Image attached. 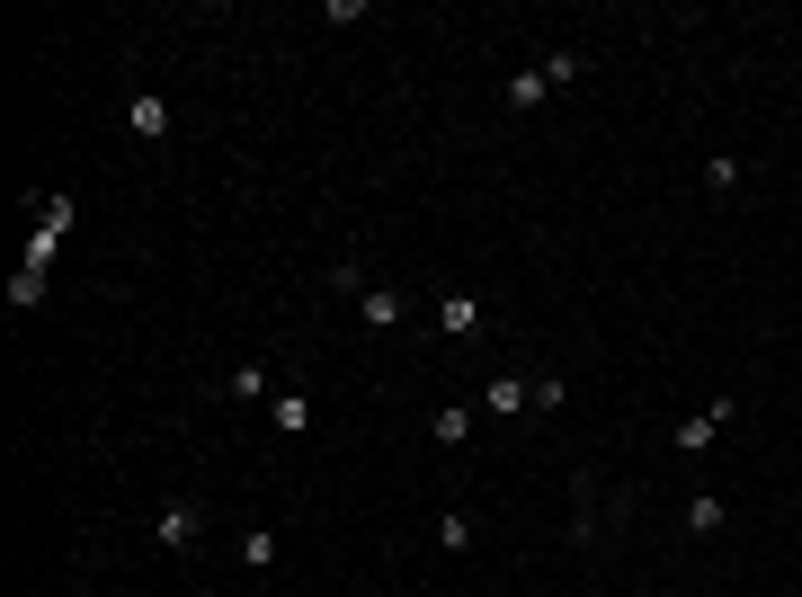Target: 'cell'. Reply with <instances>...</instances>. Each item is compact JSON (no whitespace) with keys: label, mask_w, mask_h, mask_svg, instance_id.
<instances>
[{"label":"cell","mask_w":802,"mask_h":597,"mask_svg":"<svg viewBox=\"0 0 802 597\" xmlns=\"http://www.w3.org/2000/svg\"><path fill=\"white\" fill-rule=\"evenodd\" d=\"M722 517H731L722 490H696V499H687V535H722Z\"/></svg>","instance_id":"obj_8"},{"label":"cell","mask_w":802,"mask_h":597,"mask_svg":"<svg viewBox=\"0 0 802 597\" xmlns=\"http://www.w3.org/2000/svg\"><path fill=\"white\" fill-rule=\"evenodd\" d=\"M357 313H366V331H402V322H410V304H402L393 285H366V294H357Z\"/></svg>","instance_id":"obj_3"},{"label":"cell","mask_w":802,"mask_h":597,"mask_svg":"<svg viewBox=\"0 0 802 597\" xmlns=\"http://www.w3.org/2000/svg\"><path fill=\"white\" fill-rule=\"evenodd\" d=\"M232 402H277V375L267 366H232Z\"/></svg>","instance_id":"obj_9"},{"label":"cell","mask_w":802,"mask_h":597,"mask_svg":"<svg viewBox=\"0 0 802 597\" xmlns=\"http://www.w3.org/2000/svg\"><path fill=\"white\" fill-rule=\"evenodd\" d=\"M267 419H277V437H304V428H313V402H304V393H277Z\"/></svg>","instance_id":"obj_7"},{"label":"cell","mask_w":802,"mask_h":597,"mask_svg":"<svg viewBox=\"0 0 802 597\" xmlns=\"http://www.w3.org/2000/svg\"><path fill=\"white\" fill-rule=\"evenodd\" d=\"M580 72H589V63H580V54H545V81H554V90H571V81H580Z\"/></svg>","instance_id":"obj_17"},{"label":"cell","mask_w":802,"mask_h":597,"mask_svg":"<svg viewBox=\"0 0 802 597\" xmlns=\"http://www.w3.org/2000/svg\"><path fill=\"white\" fill-rule=\"evenodd\" d=\"M554 99V81H545V63H535V72H508V108L526 117V108H545Z\"/></svg>","instance_id":"obj_6"},{"label":"cell","mask_w":802,"mask_h":597,"mask_svg":"<svg viewBox=\"0 0 802 597\" xmlns=\"http://www.w3.org/2000/svg\"><path fill=\"white\" fill-rule=\"evenodd\" d=\"M722 428H731V393H713V402H704L696 419H678V437H669V446H678V455H704V446H713Z\"/></svg>","instance_id":"obj_1"},{"label":"cell","mask_w":802,"mask_h":597,"mask_svg":"<svg viewBox=\"0 0 802 597\" xmlns=\"http://www.w3.org/2000/svg\"><path fill=\"white\" fill-rule=\"evenodd\" d=\"M526 402H535V411H562L571 384H562V375H526Z\"/></svg>","instance_id":"obj_16"},{"label":"cell","mask_w":802,"mask_h":597,"mask_svg":"<svg viewBox=\"0 0 802 597\" xmlns=\"http://www.w3.org/2000/svg\"><path fill=\"white\" fill-rule=\"evenodd\" d=\"M10 304H19V313L45 304V267H19V276H10Z\"/></svg>","instance_id":"obj_15"},{"label":"cell","mask_w":802,"mask_h":597,"mask_svg":"<svg viewBox=\"0 0 802 597\" xmlns=\"http://www.w3.org/2000/svg\"><path fill=\"white\" fill-rule=\"evenodd\" d=\"M481 411H490V419H517V411H535V402H526L517 375H490V384H481Z\"/></svg>","instance_id":"obj_4"},{"label":"cell","mask_w":802,"mask_h":597,"mask_svg":"<svg viewBox=\"0 0 802 597\" xmlns=\"http://www.w3.org/2000/svg\"><path fill=\"white\" fill-rule=\"evenodd\" d=\"M125 125H134L143 143H161V134H170V108H161V99H134V108H125Z\"/></svg>","instance_id":"obj_10"},{"label":"cell","mask_w":802,"mask_h":597,"mask_svg":"<svg viewBox=\"0 0 802 597\" xmlns=\"http://www.w3.org/2000/svg\"><path fill=\"white\" fill-rule=\"evenodd\" d=\"M428 437H437V446H464V437H473V411H464V402H446V411L428 419Z\"/></svg>","instance_id":"obj_11"},{"label":"cell","mask_w":802,"mask_h":597,"mask_svg":"<svg viewBox=\"0 0 802 597\" xmlns=\"http://www.w3.org/2000/svg\"><path fill=\"white\" fill-rule=\"evenodd\" d=\"M152 535H161V553H187V544H196V535H205V517H196V508H187V499H170V508H161V517H152Z\"/></svg>","instance_id":"obj_2"},{"label":"cell","mask_w":802,"mask_h":597,"mask_svg":"<svg viewBox=\"0 0 802 597\" xmlns=\"http://www.w3.org/2000/svg\"><path fill=\"white\" fill-rule=\"evenodd\" d=\"M241 561H250V570H277V526H250V535H241Z\"/></svg>","instance_id":"obj_12"},{"label":"cell","mask_w":802,"mask_h":597,"mask_svg":"<svg viewBox=\"0 0 802 597\" xmlns=\"http://www.w3.org/2000/svg\"><path fill=\"white\" fill-rule=\"evenodd\" d=\"M740 179H749V170H740L731 152H713V161H704V188H713V196H740Z\"/></svg>","instance_id":"obj_13"},{"label":"cell","mask_w":802,"mask_h":597,"mask_svg":"<svg viewBox=\"0 0 802 597\" xmlns=\"http://www.w3.org/2000/svg\"><path fill=\"white\" fill-rule=\"evenodd\" d=\"M437 331H446V340H473V331H481V304H473V294H446V304H437Z\"/></svg>","instance_id":"obj_5"},{"label":"cell","mask_w":802,"mask_h":597,"mask_svg":"<svg viewBox=\"0 0 802 597\" xmlns=\"http://www.w3.org/2000/svg\"><path fill=\"white\" fill-rule=\"evenodd\" d=\"M37 232L63 241V232H72V196H37Z\"/></svg>","instance_id":"obj_14"},{"label":"cell","mask_w":802,"mask_h":597,"mask_svg":"<svg viewBox=\"0 0 802 597\" xmlns=\"http://www.w3.org/2000/svg\"><path fill=\"white\" fill-rule=\"evenodd\" d=\"M437 544H446V553H464V544H473V517H455V508H446V517H437Z\"/></svg>","instance_id":"obj_18"}]
</instances>
